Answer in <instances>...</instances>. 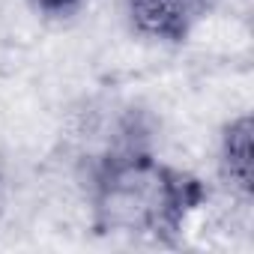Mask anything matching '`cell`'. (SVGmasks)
I'll list each match as a JSON object with an SVG mask.
<instances>
[{"label":"cell","mask_w":254,"mask_h":254,"mask_svg":"<svg viewBox=\"0 0 254 254\" xmlns=\"http://www.w3.org/2000/svg\"><path fill=\"white\" fill-rule=\"evenodd\" d=\"M81 189L99 239L150 248H177L212 197L203 177L162 159L156 120L138 105L120 108L105 138L81 156Z\"/></svg>","instance_id":"cell-1"},{"label":"cell","mask_w":254,"mask_h":254,"mask_svg":"<svg viewBox=\"0 0 254 254\" xmlns=\"http://www.w3.org/2000/svg\"><path fill=\"white\" fill-rule=\"evenodd\" d=\"M221 0H120L132 36L162 48H183Z\"/></svg>","instance_id":"cell-2"},{"label":"cell","mask_w":254,"mask_h":254,"mask_svg":"<svg viewBox=\"0 0 254 254\" xmlns=\"http://www.w3.org/2000/svg\"><path fill=\"white\" fill-rule=\"evenodd\" d=\"M215 177L221 189L242 206L254 197V120L248 111L221 123L215 144Z\"/></svg>","instance_id":"cell-3"},{"label":"cell","mask_w":254,"mask_h":254,"mask_svg":"<svg viewBox=\"0 0 254 254\" xmlns=\"http://www.w3.org/2000/svg\"><path fill=\"white\" fill-rule=\"evenodd\" d=\"M27 3L36 12L48 15V18H69V15H75L87 3V0H27Z\"/></svg>","instance_id":"cell-4"}]
</instances>
